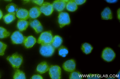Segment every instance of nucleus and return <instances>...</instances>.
<instances>
[{
    "label": "nucleus",
    "instance_id": "nucleus-15",
    "mask_svg": "<svg viewBox=\"0 0 120 79\" xmlns=\"http://www.w3.org/2000/svg\"><path fill=\"white\" fill-rule=\"evenodd\" d=\"M49 67L45 62H43L38 65L36 70L40 74H43L49 70Z\"/></svg>",
    "mask_w": 120,
    "mask_h": 79
},
{
    "label": "nucleus",
    "instance_id": "nucleus-7",
    "mask_svg": "<svg viewBox=\"0 0 120 79\" xmlns=\"http://www.w3.org/2000/svg\"><path fill=\"white\" fill-rule=\"evenodd\" d=\"M39 8L41 12L46 16L51 15L53 10L52 4L47 2L43 3Z\"/></svg>",
    "mask_w": 120,
    "mask_h": 79
},
{
    "label": "nucleus",
    "instance_id": "nucleus-10",
    "mask_svg": "<svg viewBox=\"0 0 120 79\" xmlns=\"http://www.w3.org/2000/svg\"><path fill=\"white\" fill-rule=\"evenodd\" d=\"M29 24L37 33H39L42 31V26L38 20L35 19L29 22Z\"/></svg>",
    "mask_w": 120,
    "mask_h": 79
},
{
    "label": "nucleus",
    "instance_id": "nucleus-36",
    "mask_svg": "<svg viewBox=\"0 0 120 79\" xmlns=\"http://www.w3.org/2000/svg\"><path fill=\"white\" fill-rule=\"evenodd\" d=\"M24 2L26 3L28 2L29 0H22Z\"/></svg>",
    "mask_w": 120,
    "mask_h": 79
},
{
    "label": "nucleus",
    "instance_id": "nucleus-8",
    "mask_svg": "<svg viewBox=\"0 0 120 79\" xmlns=\"http://www.w3.org/2000/svg\"><path fill=\"white\" fill-rule=\"evenodd\" d=\"M24 37L20 32L16 31L12 33L11 38L13 43L19 44L23 43Z\"/></svg>",
    "mask_w": 120,
    "mask_h": 79
},
{
    "label": "nucleus",
    "instance_id": "nucleus-25",
    "mask_svg": "<svg viewBox=\"0 0 120 79\" xmlns=\"http://www.w3.org/2000/svg\"><path fill=\"white\" fill-rule=\"evenodd\" d=\"M68 53L67 48L63 46H61L58 49L59 55L63 57H66Z\"/></svg>",
    "mask_w": 120,
    "mask_h": 79
},
{
    "label": "nucleus",
    "instance_id": "nucleus-18",
    "mask_svg": "<svg viewBox=\"0 0 120 79\" xmlns=\"http://www.w3.org/2000/svg\"><path fill=\"white\" fill-rule=\"evenodd\" d=\"M29 24L26 20L19 19L17 22V27L20 31H22L26 30Z\"/></svg>",
    "mask_w": 120,
    "mask_h": 79
},
{
    "label": "nucleus",
    "instance_id": "nucleus-11",
    "mask_svg": "<svg viewBox=\"0 0 120 79\" xmlns=\"http://www.w3.org/2000/svg\"><path fill=\"white\" fill-rule=\"evenodd\" d=\"M36 42V38L32 36L28 37L25 36L23 42L25 47L26 48L32 47Z\"/></svg>",
    "mask_w": 120,
    "mask_h": 79
},
{
    "label": "nucleus",
    "instance_id": "nucleus-39",
    "mask_svg": "<svg viewBox=\"0 0 120 79\" xmlns=\"http://www.w3.org/2000/svg\"></svg>",
    "mask_w": 120,
    "mask_h": 79
},
{
    "label": "nucleus",
    "instance_id": "nucleus-26",
    "mask_svg": "<svg viewBox=\"0 0 120 79\" xmlns=\"http://www.w3.org/2000/svg\"><path fill=\"white\" fill-rule=\"evenodd\" d=\"M10 33L4 27H0V38H3L8 36Z\"/></svg>",
    "mask_w": 120,
    "mask_h": 79
},
{
    "label": "nucleus",
    "instance_id": "nucleus-27",
    "mask_svg": "<svg viewBox=\"0 0 120 79\" xmlns=\"http://www.w3.org/2000/svg\"><path fill=\"white\" fill-rule=\"evenodd\" d=\"M7 47L6 45L0 41V55H3Z\"/></svg>",
    "mask_w": 120,
    "mask_h": 79
},
{
    "label": "nucleus",
    "instance_id": "nucleus-9",
    "mask_svg": "<svg viewBox=\"0 0 120 79\" xmlns=\"http://www.w3.org/2000/svg\"><path fill=\"white\" fill-rule=\"evenodd\" d=\"M76 66L75 61L73 59L66 61L63 65V68L64 70L70 72H71L75 70Z\"/></svg>",
    "mask_w": 120,
    "mask_h": 79
},
{
    "label": "nucleus",
    "instance_id": "nucleus-3",
    "mask_svg": "<svg viewBox=\"0 0 120 79\" xmlns=\"http://www.w3.org/2000/svg\"><path fill=\"white\" fill-rule=\"evenodd\" d=\"M116 56L115 52L112 48L109 47H106L102 51L101 57L105 61L110 62L115 59Z\"/></svg>",
    "mask_w": 120,
    "mask_h": 79
},
{
    "label": "nucleus",
    "instance_id": "nucleus-13",
    "mask_svg": "<svg viewBox=\"0 0 120 79\" xmlns=\"http://www.w3.org/2000/svg\"><path fill=\"white\" fill-rule=\"evenodd\" d=\"M16 16L19 19L26 20L30 17L29 12L27 10L22 8H19L16 12Z\"/></svg>",
    "mask_w": 120,
    "mask_h": 79
},
{
    "label": "nucleus",
    "instance_id": "nucleus-32",
    "mask_svg": "<svg viewBox=\"0 0 120 79\" xmlns=\"http://www.w3.org/2000/svg\"><path fill=\"white\" fill-rule=\"evenodd\" d=\"M108 3H113L116 2L117 0H105Z\"/></svg>",
    "mask_w": 120,
    "mask_h": 79
},
{
    "label": "nucleus",
    "instance_id": "nucleus-35",
    "mask_svg": "<svg viewBox=\"0 0 120 79\" xmlns=\"http://www.w3.org/2000/svg\"><path fill=\"white\" fill-rule=\"evenodd\" d=\"M3 16V13L2 11L0 10V20L2 18Z\"/></svg>",
    "mask_w": 120,
    "mask_h": 79
},
{
    "label": "nucleus",
    "instance_id": "nucleus-1",
    "mask_svg": "<svg viewBox=\"0 0 120 79\" xmlns=\"http://www.w3.org/2000/svg\"><path fill=\"white\" fill-rule=\"evenodd\" d=\"M12 67L14 68L18 69L22 62L23 58L22 56L17 53L9 56L7 58Z\"/></svg>",
    "mask_w": 120,
    "mask_h": 79
},
{
    "label": "nucleus",
    "instance_id": "nucleus-29",
    "mask_svg": "<svg viewBox=\"0 0 120 79\" xmlns=\"http://www.w3.org/2000/svg\"><path fill=\"white\" fill-rule=\"evenodd\" d=\"M34 3L41 6L43 3L44 0H31Z\"/></svg>",
    "mask_w": 120,
    "mask_h": 79
},
{
    "label": "nucleus",
    "instance_id": "nucleus-12",
    "mask_svg": "<svg viewBox=\"0 0 120 79\" xmlns=\"http://www.w3.org/2000/svg\"><path fill=\"white\" fill-rule=\"evenodd\" d=\"M66 3V2L63 0H55L52 4L54 8L60 12L64 9Z\"/></svg>",
    "mask_w": 120,
    "mask_h": 79
},
{
    "label": "nucleus",
    "instance_id": "nucleus-22",
    "mask_svg": "<svg viewBox=\"0 0 120 79\" xmlns=\"http://www.w3.org/2000/svg\"><path fill=\"white\" fill-rule=\"evenodd\" d=\"M6 8L7 11L9 13L15 12V11L16 12L19 9L16 5L12 3L7 5Z\"/></svg>",
    "mask_w": 120,
    "mask_h": 79
},
{
    "label": "nucleus",
    "instance_id": "nucleus-14",
    "mask_svg": "<svg viewBox=\"0 0 120 79\" xmlns=\"http://www.w3.org/2000/svg\"><path fill=\"white\" fill-rule=\"evenodd\" d=\"M41 14L39 8L37 7H32L30 9L29 12V17L33 19L38 17Z\"/></svg>",
    "mask_w": 120,
    "mask_h": 79
},
{
    "label": "nucleus",
    "instance_id": "nucleus-28",
    "mask_svg": "<svg viewBox=\"0 0 120 79\" xmlns=\"http://www.w3.org/2000/svg\"><path fill=\"white\" fill-rule=\"evenodd\" d=\"M87 79H100V76L99 74H89L87 76Z\"/></svg>",
    "mask_w": 120,
    "mask_h": 79
},
{
    "label": "nucleus",
    "instance_id": "nucleus-38",
    "mask_svg": "<svg viewBox=\"0 0 120 79\" xmlns=\"http://www.w3.org/2000/svg\"><path fill=\"white\" fill-rule=\"evenodd\" d=\"M5 0L7 1H11L12 0Z\"/></svg>",
    "mask_w": 120,
    "mask_h": 79
},
{
    "label": "nucleus",
    "instance_id": "nucleus-16",
    "mask_svg": "<svg viewBox=\"0 0 120 79\" xmlns=\"http://www.w3.org/2000/svg\"><path fill=\"white\" fill-rule=\"evenodd\" d=\"M81 49L84 53L86 55H88L91 52L93 47L90 44L85 42L81 45Z\"/></svg>",
    "mask_w": 120,
    "mask_h": 79
},
{
    "label": "nucleus",
    "instance_id": "nucleus-21",
    "mask_svg": "<svg viewBox=\"0 0 120 79\" xmlns=\"http://www.w3.org/2000/svg\"><path fill=\"white\" fill-rule=\"evenodd\" d=\"M15 12L9 13L3 17L4 21L6 24H9L15 19Z\"/></svg>",
    "mask_w": 120,
    "mask_h": 79
},
{
    "label": "nucleus",
    "instance_id": "nucleus-4",
    "mask_svg": "<svg viewBox=\"0 0 120 79\" xmlns=\"http://www.w3.org/2000/svg\"><path fill=\"white\" fill-rule=\"evenodd\" d=\"M41 45L40 49V52L42 55L46 57H49L53 54L55 51V48L51 44Z\"/></svg>",
    "mask_w": 120,
    "mask_h": 79
},
{
    "label": "nucleus",
    "instance_id": "nucleus-17",
    "mask_svg": "<svg viewBox=\"0 0 120 79\" xmlns=\"http://www.w3.org/2000/svg\"><path fill=\"white\" fill-rule=\"evenodd\" d=\"M101 15L102 18L104 20L111 19L112 18L111 11L108 7L105 8L101 12Z\"/></svg>",
    "mask_w": 120,
    "mask_h": 79
},
{
    "label": "nucleus",
    "instance_id": "nucleus-31",
    "mask_svg": "<svg viewBox=\"0 0 120 79\" xmlns=\"http://www.w3.org/2000/svg\"><path fill=\"white\" fill-rule=\"evenodd\" d=\"M31 79H42V77L39 75H34L31 77Z\"/></svg>",
    "mask_w": 120,
    "mask_h": 79
},
{
    "label": "nucleus",
    "instance_id": "nucleus-34",
    "mask_svg": "<svg viewBox=\"0 0 120 79\" xmlns=\"http://www.w3.org/2000/svg\"><path fill=\"white\" fill-rule=\"evenodd\" d=\"M116 77L118 79H120V71L118 72L116 74Z\"/></svg>",
    "mask_w": 120,
    "mask_h": 79
},
{
    "label": "nucleus",
    "instance_id": "nucleus-24",
    "mask_svg": "<svg viewBox=\"0 0 120 79\" xmlns=\"http://www.w3.org/2000/svg\"><path fill=\"white\" fill-rule=\"evenodd\" d=\"M14 79H26L25 73L19 69L16 71L13 77Z\"/></svg>",
    "mask_w": 120,
    "mask_h": 79
},
{
    "label": "nucleus",
    "instance_id": "nucleus-2",
    "mask_svg": "<svg viewBox=\"0 0 120 79\" xmlns=\"http://www.w3.org/2000/svg\"><path fill=\"white\" fill-rule=\"evenodd\" d=\"M53 37L51 31L42 33L39 37L37 42L41 45L51 44Z\"/></svg>",
    "mask_w": 120,
    "mask_h": 79
},
{
    "label": "nucleus",
    "instance_id": "nucleus-23",
    "mask_svg": "<svg viewBox=\"0 0 120 79\" xmlns=\"http://www.w3.org/2000/svg\"><path fill=\"white\" fill-rule=\"evenodd\" d=\"M69 79H82L83 76L82 74L78 71H75L70 73Z\"/></svg>",
    "mask_w": 120,
    "mask_h": 79
},
{
    "label": "nucleus",
    "instance_id": "nucleus-37",
    "mask_svg": "<svg viewBox=\"0 0 120 79\" xmlns=\"http://www.w3.org/2000/svg\"><path fill=\"white\" fill-rule=\"evenodd\" d=\"M64 0V1H65V2L66 3H67L69 1V0Z\"/></svg>",
    "mask_w": 120,
    "mask_h": 79
},
{
    "label": "nucleus",
    "instance_id": "nucleus-33",
    "mask_svg": "<svg viewBox=\"0 0 120 79\" xmlns=\"http://www.w3.org/2000/svg\"><path fill=\"white\" fill-rule=\"evenodd\" d=\"M117 16L118 18L120 20V9L118 10L117 11Z\"/></svg>",
    "mask_w": 120,
    "mask_h": 79
},
{
    "label": "nucleus",
    "instance_id": "nucleus-5",
    "mask_svg": "<svg viewBox=\"0 0 120 79\" xmlns=\"http://www.w3.org/2000/svg\"><path fill=\"white\" fill-rule=\"evenodd\" d=\"M58 22L60 27L69 24L70 20L68 13L62 12L60 13L58 16Z\"/></svg>",
    "mask_w": 120,
    "mask_h": 79
},
{
    "label": "nucleus",
    "instance_id": "nucleus-6",
    "mask_svg": "<svg viewBox=\"0 0 120 79\" xmlns=\"http://www.w3.org/2000/svg\"><path fill=\"white\" fill-rule=\"evenodd\" d=\"M50 77L53 79H59L61 78V69L57 65H51L49 69Z\"/></svg>",
    "mask_w": 120,
    "mask_h": 79
},
{
    "label": "nucleus",
    "instance_id": "nucleus-19",
    "mask_svg": "<svg viewBox=\"0 0 120 79\" xmlns=\"http://www.w3.org/2000/svg\"><path fill=\"white\" fill-rule=\"evenodd\" d=\"M63 40L60 36L56 35L53 38L51 44L55 48L59 47L61 44Z\"/></svg>",
    "mask_w": 120,
    "mask_h": 79
},
{
    "label": "nucleus",
    "instance_id": "nucleus-30",
    "mask_svg": "<svg viewBox=\"0 0 120 79\" xmlns=\"http://www.w3.org/2000/svg\"><path fill=\"white\" fill-rule=\"evenodd\" d=\"M77 5H80L84 3L86 0H74Z\"/></svg>",
    "mask_w": 120,
    "mask_h": 79
},
{
    "label": "nucleus",
    "instance_id": "nucleus-20",
    "mask_svg": "<svg viewBox=\"0 0 120 79\" xmlns=\"http://www.w3.org/2000/svg\"><path fill=\"white\" fill-rule=\"evenodd\" d=\"M66 8L68 11L73 12L77 9V5L74 0H69L67 3Z\"/></svg>",
    "mask_w": 120,
    "mask_h": 79
}]
</instances>
